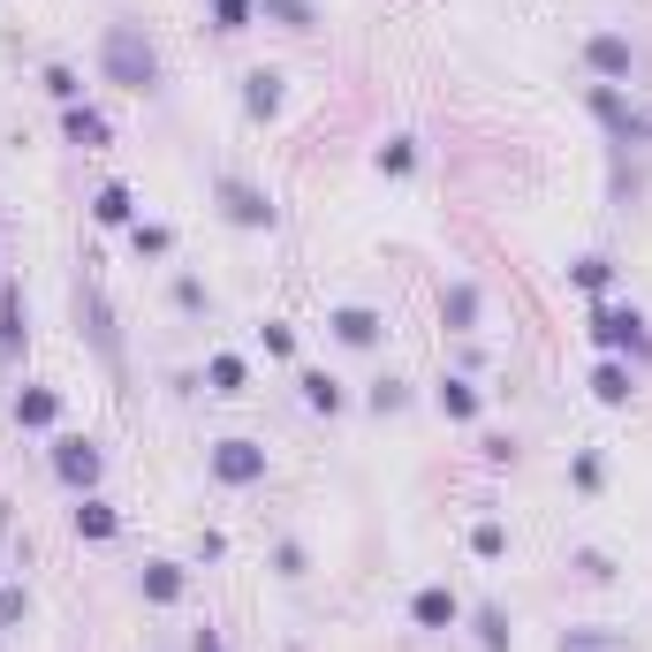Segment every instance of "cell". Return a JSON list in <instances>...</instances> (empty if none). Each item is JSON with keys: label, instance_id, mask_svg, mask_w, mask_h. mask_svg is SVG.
I'll list each match as a JSON object with an SVG mask.
<instances>
[{"label": "cell", "instance_id": "obj_9", "mask_svg": "<svg viewBox=\"0 0 652 652\" xmlns=\"http://www.w3.org/2000/svg\"><path fill=\"white\" fill-rule=\"evenodd\" d=\"M54 470H62L68 486L91 493V486H99V448H91V441H54Z\"/></svg>", "mask_w": 652, "mask_h": 652}, {"label": "cell", "instance_id": "obj_16", "mask_svg": "<svg viewBox=\"0 0 652 652\" xmlns=\"http://www.w3.org/2000/svg\"><path fill=\"white\" fill-rule=\"evenodd\" d=\"M62 130H68V144H84V152H91V144H107V115H99V107H68L62 115Z\"/></svg>", "mask_w": 652, "mask_h": 652}, {"label": "cell", "instance_id": "obj_24", "mask_svg": "<svg viewBox=\"0 0 652 652\" xmlns=\"http://www.w3.org/2000/svg\"><path fill=\"white\" fill-rule=\"evenodd\" d=\"M380 167H388V175H410V167H417V137H388V144H380Z\"/></svg>", "mask_w": 652, "mask_h": 652}, {"label": "cell", "instance_id": "obj_32", "mask_svg": "<svg viewBox=\"0 0 652 652\" xmlns=\"http://www.w3.org/2000/svg\"><path fill=\"white\" fill-rule=\"evenodd\" d=\"M46 91H54L62 107H76V68H46Z\"/></svg>", "mask_w": 652, "mask_h": 652}, {"label": "cell", "instance_id": "obj_23", "mask_svg": "<svg viewBox=\"0 0 652 652\" xmlns=\"http://www.w3.org/2000/svg\"><path fill=\"white\" fill-rule=\"evenodd\" d=\"M478 645L509 652V615H501V607H478Z\"/></svg>", "mask_w": 652, "mask_h": 652}, {"label": "cell", "instance_id": "obj_19", "mask_svg": "<svg viewBox=\"0 0 652 652\" xmlns=\"http://www.w3.org/2000/svg\"><path fill=\"white\" fill-rule=\"evenodd\" d=\"M76 531H84V539H115V531H122V517H115L107 501H91V493H84V509H76Z\"/></svg>", "mask_w": 652, "mask_h": 652}, {"label": "cell", "instance_id": "obj_26", "mask_svg": "<svg viewBox=\"0 0 652 652\" xmlns=\"http://www.w3.org/2000/svg\"><path fill=\"white\" fill-rule=\"evenodd\" d=\"M470 554H478V562H501V554H509V531H501V523H478V531H470Z\"/></svg>", "mask_w": 652, "mask_h": 652}, {"label": "cell", "instance_id": "obj_35", "mask_svg": "<svg viewBox=\"0 0 652 652\" xmlns=\"http://www.w3.org/2000/svg\"><path fill=\"white\" fill-rule=\"evenodd\" d=\"M197 652H228V645H220V638H213V630H197Z\"/></svg>", "mask_w": 652, "mask_h": 652}, {"label": "cell", "instance_id": "obj_29", "mask_svg": "<svg viewBox=\"0 0 652 652\" xmlns=\"http://www.w3.org/2000/svg\"><path fill=\"white\" fill-rule=\"evenodd\" d=\"M23 615H31V591H23V585H0V638H8Z\"/></svg>", "mask_w": 652, "mask_h": 652}, {"label": "cell", "instance_id": "obj_7", "mask_svg": "<svg viewBox=\"0 0 652 652\" xmlns=\"http://www.w3.org/2000/svg\"><path fill=\"white\" fill-rule=\"evenodd\" d=\"M591 341H599V349H638V341H645V319L622 312V304H599V312H591Z\"/></svg>", "mask_w": 652, "mask_h": 652}, {"label": "cell", "instance_id": "obj_2", "mask_svg": "<svg viewBox=\"0 0 652 652\" xmlns=\"http://www.w3.org/2000/svg\"><path fill=\"white\" fill-rule=\"evenodd\" d=\"M76 319L91 334V349L107 357V372H122V334H115V312H107V296H99L91 281H76Z\"/></svg>", "mask_w": 652, "mask_h": 652}, {"label": "cell", "instance_id": "obj_4", "mask_svg": "<svg viewBox=\"0 0 652 652\" xmlns=\"http://www.w3.org/2000/svg\"><path fill=\"white\" fill-rule=\"evenodd\" d=\"M213 478H220V486H259L265 448L259 441H220V448H213Z\"/></svg>", "mask_w": 652, "mask_h": 652}, {"label": "cell", "instance_id": "obj_25", "mask_svg": "<svg viewBox=\"0 0 652 652\" xmlns=\"http://www.w3.org/2000/svg\"><path fill=\"white\" fill-rule=\"evenodd\" d=\"M591 394H599V402H630V372H622V365H599V372H591Z\"/></svg>", "mask_w": 652, "mask_h": 652}, {"label": "cell", "instance_id": "obj_6", "mask_svg": "<svg viewBox=\"0 0 652 652\" xmlns=\"http://www.w3.org/2000/svg\"><path fill=\"white\" fill-rule=\"evenodd\" d=\"M220 205H228V220H236V228H273V205H265V191H251L243 175H220Z\"/></svg>", "mask_w": 652, "mask_h": 652}, {"label": "cell", "instance_id": "obj_18", "mask_svg": "<svg viewBox=\"0 0 652 652\" xmlns=\"http://www.w3.org/2000/svg\"><path fill=\"white\" fill-rule=\"evenodd\" d=\"M15 417H23V425H54V417H62V394L54 388H23L15 394Z\"/></svg>", "mask_w": 652, "mask_h": 652}, {"label": "cell", "instance_id": "obj_33", "mask_svg": "<svg viewBox=\"0 0 652 652\" xmlns=\"http://www.w3.org/2000/svg\"><path fill=\"white\" fill-rule=\"evenodd\" d=\"M402 402H410L402 380H380V388H372V410H402Z\"/></svg>", "mask_w": 652, "mask_h": 652}, {"label": "cell", "instance_id": "obj_13", "mask_svg": "<svg viewBox=\"0 0 652 652\" xmlns=\"http://www.w3.org/2000/svg\"><path fill=\"white\" fill-rule=\"evenodd\" d=\"M23 334H31V326H23V289H15V281H0V357H15V349H23Z\"/></svg>", "mask_w": 652, "mask_h": 652}, {"label": "cell", "instance_id": "obj_17", "mask_svg": "<svg viewBox=\"0 0 652 652\" xmlns=\"http://www.w3.org/2000/svg\"><path fill=\"white\" fill-rule=\"evenodd\" d=\"M91 213H99L107 228H130V220H137V197H130V183H107V191L91 197Z\"/></svg>", "mask_w": 652, "mask_h": 652}, {"label": "cell", "instance_id": "obj_30", "mask_svg": "<svg viewBox=\"0 0 652 652\" xmlns=\"http://www.w3.org/2000/svg\"><path fill=\"white\" fill-rule=\"evenodd\" d=\"M213 394H243V357H213Z\"/></svg>", "mask_w": 652, "mask_h": 652}, {"label": "cell", "instance_id": "obj_1", "mask_svg": "<svg viewBox=\"0 0 652 652\" xmlns=\"http://www.w3.org/2000/svg\"><path fill=\"white\" fill-rule=\"evenodd\" d=\"M99 68H107V84H122V91H152V84H160V54H152V39H144L137 23H107Z\"/></svg>", "mask_w": 652, "mask_h": 652}, {"label": "cell", "instance_id": "obj_15", "mask_svg": "<svg viewBox=\"0 0 652 652\" xmlns=\"http://www.w3.org/2000/svg\"><path fill=\"white\" fill-rule=\"evenodd\" d=\"M243 107H251V115H281V76H273V68H251V76H243Z\"/></svg>", "mask_w": 652, "mask_h": 652}, {"label": "cell", "instance_id": "obj_22", "mask_svg": "<svg viewBox=\"0 0 652 652\" xmlns=\"http://www.w3.org/2000/svg\"><path fill=\"white\" fill-rule=\"evenodd\" d=\"M478 402H486V394L470 388V380H441V410H448V417H478Z\"/></svg>", "mask_w": 652, "mask_h": 652}, {"label": "cell", "instance_id": "obj_11", "mask_svg": "<svg viewBox=\"0 0 652 652\" xmlns=\"http://www.w3.org/2000/svg\"><path fill=\"white\" fill-rule=\"evenodd\" d=\"M380 312H372V304H341V312H334V334H341V341H349V349H372V341H380Z\"/></svg>", "mask_w": 652, "mask_h": 652}, {"label": "cell", "instance_id": "obj_12", "mask_svg": "<svg viewBox=\"0 0 652 652\" xmlns=\"http://www.w3.org/2000/svg\"><path fill=\"white\" fill-rule=\"evenodd\" d=\"M441 326H456V334L478 326V281H448L441 289Z\"/></svg>", "mask_w": 652, "mask_h": 652}, {"label": "cell", "instance_id": "obj_8", "mask_svg": "<svg viewBox=\"0 0 652 652\" xmlns=\"http://www.w3.org/2000/svg\"><path fill=\"white\" fill-rule=\"evenodd\" d=\"M410 622H417V630H456V622H463V599L448 585H425L417 599H410Z\"/></svg>", "mask_w": 652, "mask_h": 652}, {"label": "cell", "instance_id": "obj_20", "mask_svg": "<svg viewBox=\"0 0 652 652\" xmlns=\"http://www.w3.org/2000/svg\"><path fill=\"white\" fill-rule=\"evenodd\" d=\"M259 8L281 23V31H312V23H319V8H312V0H259Z\"/></svg>", "mask_w": 652, "mask_h": 652}, {"label": "cell", "instance_id": "obj_14", "mask_svg": "<svg viewBox=\"0 0 652 652\" xmlns=\"http://www.w3.org/2000/svg\"><path fill=\"white\" fill-rule=\"evenodd\" d=\"M554 652H638V638L630 630H569Z\"/></svg>", "mask_w": 652, "mask_h": 652}, {"label": "cell", "instance_id": "obj_31", "mask_svg": "<svg viewBox=\"0 0 652 652\" xmlns=\"http://www.w3.org/2000/svg\"><path fill=\"white\" fill-rule=\"evenodd\" d=\"M137 251H144V259H160V251H175V228H137Z\"/></svg>", "mask_w": 652, "mask_h": 652}, {"label": "cell", "instance_id": "obj_28", "mask_svg": "<svg viewBox=\"0 0 652 652\" xmlns=\"http://www.w3.org/2000/svg\"><path fill=\"white\" fill-rule=\"evenodd\" d=\"M569 281H577L585 296H599V289L615 281V265H607V259H577V265H569Z\"/></svg>", "mask_w": 652, "mask_h": 652}, {"label": "cell", "instance_id": "obj_27", "mask_svg": "<svg viewBox=\"0 0 652 652\" xmlns=\"http://www.w3.org/2000/svg\"><path fill=\"white\" fill-rule=\"evenodd\" d=\"M251 15H259V0H213V23L220 31H251Z\"/></svg>", "mask_w": 652, "mask_h": 652}, {"label": "cell", "instance_id": "obj_3", "mask_svg": "<svg viewBox=\"0 0 652 652\" xmlns=\"http://www.w3.org/2000/svg\"><path fill=\"white\" fill-rule=\"evenodd\" d=\"M591 115L615 130V144H645V137H652V122L622 99V91H615V84H591Z\"/></svg>", "mask_w": 652, "mask_h": 652}, {"label": "cell", "instance_id": "obj_21", "mask_svg": "<svg viewBox=\"0 0 652 652\" xmlns=\"http://www.w3.org/2000/svg\"><path fill=\"white\" fill-rule=\"evenodd\" d=\"M296 388H304V402H312V410H326V417L341 410V380H326V372H304Z\"/></svg>", "mask_w": 652, "mask_h": 652}, {"label": "cell", "instance_id": "obj_10", "mask_svg": "<svg viewBox=\"0 0 652 652\" xmlns=\"http://www.w3.org/2000/svg\"><path fill=\"white\" fill-rule=\"evenodd\" d=\"M183 585H191V577H183L175 562H144V569H137V591H144L152 607H175V599H183Z\"/></svg>", "mask_w": 652, "mask_h": 652}, {"label": "cell", "instance_id": "obj_34", "mask_svg": "<svg viewBox=\"0 0 652 652\" xmlns=\"http://www.w3.org/2000/svg\"><path fill=\"white\" fill-rule=\"evenodd\" d=\"M259 341H265V349H273V357H289V349H296V334H289V326H273V319L259 326Z\"/></svg>", "mask_w": 652, "mask_h": 652}, {"label": "cell", "instance_id": "obj_5", "mask_svg": "<svg viewBox=\"0 0 652 652\" xmlns=\"http://www.w3.org/2000/svg\"><path fill=\"white\" fill-rule=\"evenodd\" d=\"M585 68L591 76H630V68H638V46H630L622 31H591L585 39Z\"/></svg>", "mask_w": 652, "mask_h": 652}]
</instances>
